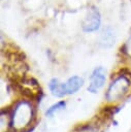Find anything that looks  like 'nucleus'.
I'll return each instance as SVG.
<instances>
[{
  "label": "nucleus",
  "instance_id": "obj_5",
  "mask_svg": "<svg viewBox=\"0 0 131 132\" xmlns=\"http://www.w3.org/2000/svg\"><path fill=\"white\" fill-rule=\"evenodd\" d=\"M48 88H50L52 94L56 97H63V96L67 95L65 84H60L57 78H53L50 80Z\"/></svg>",
  "mask_w": 131,
  "mask_h": 132
},
{
  "label": "nucleus",
  "instance_id": "obj_6",
  "mask_svg": "<svg viewBox=\"0 0 131 132\" xmlns=\"http://www.w3.org/2000/svg\"><path fill=\"white\" fill-rule=\"evenodd\" d=\"M84 79L77 75H74L70 77L66 82H65V88L67 91V94H73L76 91L79 90V88L83 86Z\"/></svg>",
  "mask_w": 131,
  "mask_h": 132
},
{
  "label": "nucleus",
  "instance_id": "obj_1",
  "mask_svg": "<svg viewBox=\"0 0 131 132\" xmlns=\"http://www.w3.org/2000/svg\"><path fill=\"white\" fill-rule=\"evenodd\" d=\"M100 26H101V14H100L99 10L93 6L88 10V12L83 21V24H81L83 31L87 32V33L95 32V31L99 30Z\"/></svg>",
  "mask_w": 131,
  "mask_h": 132
},
{
  "label": "nucleus",
  "instance_id": "obj_8",
  "mask_svg": "<svg viewBox=\"0 0 131 132\" xmlns=\"http://www.w3.org/2000/svg\"><path fill=\"white\" fill-rule=\"evenodd\" d=\"M117 111H118V107H114V106H105V107H103V109L101 110V114H102L103 117L109 118V117H111L112 114H114Z\"/></svg>",
  "mask_w": 131,
  "mask_h": 132
},
{
  "label": "nucleus",
  "instance_id": "obj_7",
  "mask_svg": "<svg viewBox=\"0 0 131 132\" xmlns=\"http://www.w3.org/2000/svg\"><path fill=\"white\" fill-rule=\"evenodd\" d=\"M64 107H65V101H60V102H58V103L52 105V106L46 110V116L52 117L56 111H59V110L63 109Z\"/></svg>",
  "mask_w": 131,
  "mask_h": 132
},
{
  "label": "nucleus",
  "instance_id": "obj_3",
  "mask_svg": "<svg viewBox=\"0 0 131 132\" xmlns=\"http://www.w3.org/2000/svg\"><path fill=\"white\" fill-rule=\"evenodd\" d=\"M105 81V69L103 67H97L94 69L91 75V84L88 90L92 93H96Z\"/></svg>",
  "mask_w": 131,
  "mask_h": 132
},
{
  "label": "nucleus",
  "instance_id": "obj_4",
  "mask_svg": "<svg viewBox=\"0 0 131 132\" xmlns=\"http://www.w3.org/2000/svg\"><path fill=\"white\" fill-rule=\"evenodd\" d=\"M116 41V32L114 29L110 26H106L100 35V45L102 47H110Z\"/></svg>",
  "mask_w": 131,
  "mask_h": 132
},
{
  "label": "nucleus",
  "instance_id": "obj_2",
  "mask_svg": "<svg viewBox=\"0 0 131 132\" xmlns=\"http://www.w3.org/2000/svg\"><path fill=\"white\" fill-rule=\"evenodd\" d=\"M129 85H130V81L128 78H126L125 75L123 76H120L119 78H117L112 85L110 86L109 90H108V93H107V96L112 94V96L109 98V99H117V98H120L122 96V94H125L127 91H128V88H129Z\"/></svg>",
  "mask_w": 131,
  "mask_h": 132
}]
</instances>
